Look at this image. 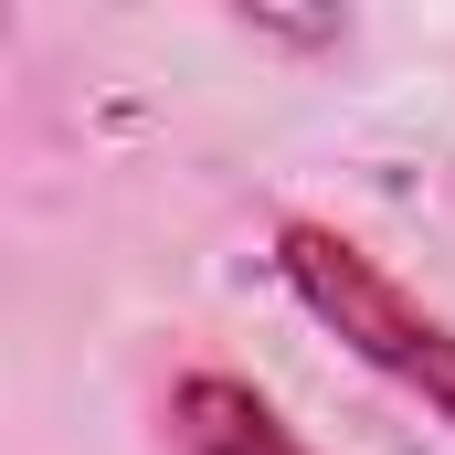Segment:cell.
<instances>
[{
  "instance_id": "obj_1",
  "label": "cell",
  "mask_w": 455,
  "mask_h": 455,
  "mask_svg": "<svg viewBox=\"0 0 455 455\" xmlns=\"http://www.w3.org/2000/svg\"><path fill=\"white\" fill-rule=\"evenodd\" d=\"M265 243H275V254H265L275 286H286L360 371H381V381L413 392L435 424H455V318H445V307H424L371 243H349V233L318 223V212H275Z\"/></svg>"
},
{
  "instance_id": "obj_2",
  "label": "cell",
  "mask_w": 455,
  "mask_h": 455,
  "mask_svg": "<svg viewBox=\"0 0 455 455\" xmlns=\"http://www.w3.org/2000/svg\"><path fill=\"white\" fill-rule=\"evenodd\" d=\"M159 435H170V455H318L243 371H180L159 403Z\"/></svg>"
}]
</instances>
